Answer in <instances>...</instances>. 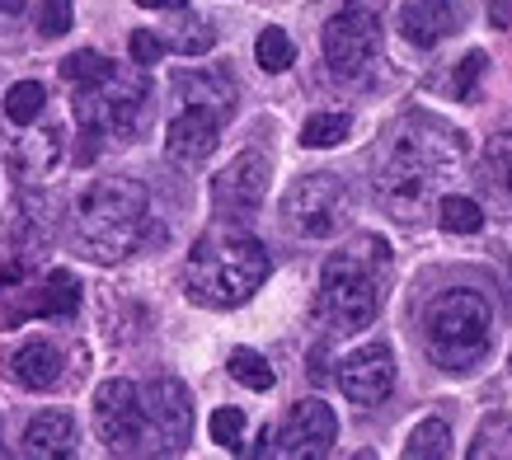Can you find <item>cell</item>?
Instances as JSON below:
<instances>
[{
	"label": "cell",
	"mask_w": 512,
	"mask_h": 460,
	"mask_svg": "<svg viewBox=\"0 0 512 460\" xmlns=\"http://www.w3.org/2000/svg\"><path fill=\"white\" fill-rule=\"evenodd\" d=\"M466 160V137L433 113H409L390 127L376 160V198L395 221H419Z\"/></svg>",
	"instance_id": "6da1fadb"
},
{
	"label": "cell",
	"mask_w": 512,
	"mask_h": 460,
	"mask_svg": "<svg viewBox=\"0 0 512 460\" xmlns=\"http://www.w3.org/2000/svg\"><path fill=\"white\" fill-rule=\"evenodd\" d=\"M268 268H273V259H268L264 240H254L249 230L217 226L193 245L184 282L198 306L231 310V306H245L249 296L264 287Z\"/></svg>",
	"instance_id": "7a4b0ae2"
},
{
	"label": "cell",
	"mask_w": 512,
	"mask_h": 460,
	"mask_svg": "<svg viewBox=\"0 0 512 460\" xmlns=\"http://www.w3.org/2000/svg\"><path fill=\"white\" fill-rule=\"evenodd\" d=\"M151 193L137 179H99L80 193L76 240L94 263H118L146 245Z\"/></svg>",
	"instance_id": "3957f363"
},
{
	"label": "cell",
	"mask_w": 512,
	"mask_h": 460,
	"mask_svg": "<svg viewBox=\"0 0 512 460\" xmlns=\"http://www.w3.org/2000/svg\"><path fill=\"white\" fill-rule=\"evenodd\" d=\"M386 268H390V249L376 235H362L357 245L334 254L325 263V273H320V315L343 334L367 329L376 320V310H381Z\"/></svg>",
	"instance_id": "277c9868"
},
{
	"label": "cell",
	"mask_w": 512,
	"mask_h": 460,
	"mask_svg": "<svg viewBox=\"0 0 512 460\" xmlns=\"http://www.w3.org/2000/svg\"><path fill=\"white\" fill-rule=\"evenodd\" d=\"M423 343L442 371L480 367L494 343V310L480 292H442L423 315Z\"/></svg>",
	"instance_id": "5b68a950"
},
{
	"label": "cell",
	"mask_w": 512,
	"mask_h": 460,
	"mask_svg": "<svg viewBox=\"0 0 512 460\" xmlns=\"http://www.w3.org/2000/svg\"><path fill=\"white\" fill-rule=\"evenodd\" d=\"M146 66H137V71H118L113 66L109 80H99V85H80L76 90V123H80V160L90 165L94 155H99V141L104 137H132L141 123V113H146V99H151V90H146V76H141Z\"/></svg>",
	"instance_id": "8992f818"
},
{
	"label": "cell",
	"mask_w": 512,
	"mask_h": 460,
	"mask_svg": "<svg viewBox=\"0 0 512 460\" xmlns=\"http://www.w3.org/2000/svg\"><path fill=\"white\" fill-rule=\"evenodd\" d=\"M381 15L386 0H343V10L325 24V66L343 85L367 80L381 57Z\"/></svg>",
	"instance_id": "52a82bcc"
},
{
	"label": "cell",
	"mask_w": 512,
	"mask_h": 460,
	"mask_svg": "<svg viewBox=\"0 0 512 460\" xmlns=\"http://www.w3.org/2000/svg\"><path fill=\"white\" fill-rule=\"evenodd\" d=\"M348 202L353 198H348V184H343L339 174H301L287 188V198H282V216H287V226L296 235L329 240L348 221Z\"/></svg>",
	"instance_id": "ba28073f"
},
{
	"label": "cell",
	"mask_w": 512,
	"mask_h": 460,
	"mask_svg": "<svg viewBox=\"0 0 512 460\" xmlns=\"http://www.w3.org/2000/svg\"><path fill=\"white\" fill-rule=\"evenodd\" d=\"M94 428L118 456H141L146 451V404L132 381H104L94 395Z\"/></svg>",
	"instance_id": "9c48e42d"
},
{
	"label": "cell",
	"mask_w": 512,
	"mask_h": 460,
	"mask_svg": "<svg viewBox=\"0 0 512 460\" xmlns=\"http://www.w3.org/2000/svg\"><path fill=\"white\" fill-rule=\"evenodd\" d=\"M146 404V451L156 456H179L193 442V399L179 381H151L141 390Z\"/></svg>",
	"instance_id": "30bf717a"
},
{
	"label": "cell",
	"mask_w": 512,
	"mask_h": 460,
	"mask_svg": "<svg viewBox=\"0 0 512 460\" xmlns=\"http://www.w3.org/2000/svg\"><path fill=\"white\" fill-rule=\"evenodd\" d=\"M268 198V160L259 151H245L240 160L221 169L212 179V202L226 221H249Z\"/></svg>",
	"instance_id": "8fae6325"
},
{
	"label": "cell",
	"mask_w": 512,
	"mask_h": 460,
	"mask_svg": "<svg viewBox=\"0 0 512 460\" xmlns=\"http://www.w3.org/2000/svg\"><path fill=\"white\" fill-rule=\"evenodd\" d=\"M334 437H339L334 409L320 404V399H301V404H292V414L282 418V428L273 432V456H296V460L325 456Z\"/></svg>",
	"instance_id": "7c38bea8"
},
{
	"label": "cell",
	"mask_w": 512,
	"mask_h": 460,
	"mask_svg": "<svg viewBox=\"0 0 512 460\" xmlns=\"http://www.w3.org/2000/svg\"><path fill=\"white\" fill-rule=\"evenodd\" d=\"M339 390L353 404H381L395 390V353L386 343H362L339 362Z\"/></svg>",
	"instance_id": "4fadbf2b"
},
{
	"label": "cell",
	"mask_w": 512,
	"mask_h": 460,
	"mask_svg": "<svg viewBox=\"0 0 512 460\" xmlns=\"http://www.w3.org/2000/svg\"><path fill=\"white\" fill-rule=\"evenodd\" d=\"M38 315H47V273H38L33 254L19 249L0 273V329H15Z\"/></svg>",
	"instance_id": "5bb4252c"
},
{
	"label": "cell",
	"mask_w": 512,
	"mask_h": 460,
	"mask_svg": "<svg viewBox=\"0 0 512 460\" xmlns=\"http://www.w3.org/2000/svg\"><path fill=\"white\" fill-rule=\"evenodd\" d=\"M461 19H466V0H404L400 5V33L414 47H437L461 29Z\"/></svg>",
	"instance_id": "9a60e30c"
},
{
	"label": "cell",
	"mask_w": 512,
	"mask_h": 460,
	"mask_svg": "<svg viewBox=\"0 0 512 460\" xmlns=\"http://www.w3.org/2000/svg\"><path fill=\"white\" fill-rule=\"evenodd\" d=\"M217 137H221V123L212 118V113H198V108H184L179 118L170 123V132H165V151H170L174 165H202L207 155L217 151Z\"/></svg>",
	"instance_id": "2e32d148"
},
{
	"label": "cell",
	"mask_w": 512,
	"mask_h": 460,
	"mask_svg": "<svg viewBox=\"0 0 512 460\" xmlns=\"http://www.w3.org/2000/svg\"><path fill=\"white\" fill-rule=\"evenodd\" d=\"M174 94L184 108H198V113H212L217 123H226L235 113V80L226 71H184L174 80Z\"/></svg>",
	"instance_id": "e0dca14e"
},
{
	"label": "cell",
	"mask_w": 512,
	"mask_h": 460,
	"mask_svg": "<svg viewBox=\"0 0 512 460\" xmlns=\"http://www.w3.org/2000/svg\"><path fill=\"white\" fill-rule=\"evenodd\" d=\"M475 179H480V193L489 198V207L498 216H512V132H503V137L484 146Z\"/></svg>",
	"instance_id": "ac0fdd59"
},
{
	"label": "cell",
	"mask_w": 512,
	"mask_h": 460,
	"mask_svg": "<svg viewBox=\"0 0 512 460\" xmlns=\"http://www.w3.org/2000/svg\"><path fill=\"white\" fill-rule=\"evenodd\" d=\"M24 451H29V456H43V460H66L76 451V423H71V414L47 409V414L29 418V428H24Z\"/></svg>",
	"instance_id": "d6986e66"
},
{
	"label": "cell",
	"mask_w": 512,
	"mask_h": 460,
	"mask_svg": "<svg viewBox=\"0 0 512 460\" xmlns=\"http://www.w3.org/2000/svg\"><path fill=\"white\" fill-rule=\"evenodd\" d=\"M10 371L24 390H52L62 381V353L52 343H24L15 357H10Z\"/></svg>",
	"instance_id": "ffe728a7"
},
{
	"label": "cell",
	"mask_w": 512,
	"mask_h": 460,
	"mask_svg": "<svg viewBox=\"0 0 512 460\" xmlns=\"http://www.w3.org/2000/svg\"><path fill=\"white\" fill-rule=\"evenodd\" d=\"M57 160H62V132L57 127H47L43 137L15 141V151H10V165H15L19 179H47L57 169Z\"/></svg>",
	"instance_id": "44dd1931"
},
{
	"label": "cell",
	"mask_w": 512,
	"mask_h": 460,
	"mask_svg": "<svg viewBox=\"0 0 512 460\" xmlns=\"http://www.w3.org/2000/svg\"><path fill=\"white\" fill-rule=\"evenodd\" d=\"M437 221L447 235H480L484 230V207L466 193H442L437 198Z\"/></svg>",
	"instance_id": "7402d4cb"
},
{
	"label": "cell",
	"mask_w": 512,
	"mask_h": 460,
	"mask_svg": "<svg viewBox=\"0 0 512 460\" xmlns=\"http://www.w3.org/2000/svg\"><path fill=\"white\" fill-rule=\"evenodd\" d=\"M43 108H47V90H43V80H19V85H10V94H5V118L19 127H29L43 118Z\"/></svg>",
	"instance_id": "603a6c76"
},
{
	"label": "cell",
	"mask_w": 512,
	"mask_h": 460,
	"mask_svg": "<svg viewBox=\"0 0 512 460\" xmlns=\"http://www.w3.org/2000/svg\"><path fill=\"white\" fill-rule=\"evenodd\" d=\"M348 132H353V118H348V113H315V118H306V127H301V146L329 151V146L348 141Z\"/></svg>",
	"instance_id": "cb8c5ba5"
},
{
	"label": "cell",
	"mask_w": 512,
	"mask_h": 460,
	"mask_svg": "<svg viewBox=\"0 0 512 460\" xmlns=\"http://www.w3.org/2000/svg\"><path fill=\"white\" fill-rule=\"evenodd\" d=\"M451 451V428L442 418H428L419 428L409 432V442H404V456L409 460H442Z\"/></svg>",
	"instance_id": "d4e9b609"
},
{
	"label": "cell",
	"mask_w": 512,
	"mask_h": 460,
	"mask_svg": "<svg viewBox=\"0 0 512 460\" xmlns=\"http://www.w3.org/2000/svg\"><path fill=\"white\" fill-rule=\"evenodd\" d=\"M254 57H259V66H264V71H273V76H278V71H287V66L296 62V43L282 29H264V33H259V43H254Z\"/></svg>",
	"instance_id": "484cf974"
},
{
	"label": "cell",
	"mask_w": 512,
	"mask_h": 460,
	"mask_svg": "<svg viewBox=\"0 0 512 460\" xmlns=\"http://www.w3.org/2000/svg\"><path fill=\"white\" fill-rule=\"evenodd\" d=\"M226 367H231V376L245 385V390H273V367H268L254 348H235Z\"/></svg>",
	"instance_id": "4316f807"
},
{
	"label": "cell",
	"mask_w": 512,
	"mask_h": 460,
	"mask_svg": "<svg viewBox=\"0 0 512 460\" xmlns=\"http://www.w3.org/2000/svg\"><path fill=\"white\" fill-rule=\"evenodd\" d=\"M109 71H113V62L109 57H99V52H71L62 62V76L71 80V85H99V80H109Z\"/></svg>",
	"instance_id": "83f0119b"
},
{
	"label": "cell",
	"mask_w": 512,
	"mask_h": 460,
	"mask_svg": "<svg viewBox=\"0 0 512 460\" xmlns=\"http://www.w3.org/2000/svg\"><path fill=\"white\" fill-rule=\"evenodd\" d=\"M207 432H212V442H217L221 451H240V442H245V414H240V409H217L212 423H207Z\"/></svg>",
	"instance_id": "f1b7e54d"
},
{
	"label": "cell",
	"mask_w": 512,
	"mask_h": 460,
	"mask_svg": "<svg viewBox=\"0 0 512 460\" xmlns=\"http://www.w3.org/2000/svg\"><path fill=\"white\" fill-rule=\"evenodd\" d=\"M484 66H489V57H484V52H466V57L456 62L451 94H456V99H470V94H475V85H480V76H484Z\"/></svg>",
	"instance_id": "f546056e"
},
{
	"label": "cell",
	"mask_w": 512,
	"mask_h": 460,
	"mask_svg": "<svg viewBox=\"0 0 512 460\" xmlns=\"http://www.w3.org/2000/svg\"><path fill=\"white\" fill-rule=\"evenodd\" d=\"M38 33H43V38L71 33V0H43V5H38Z\"/></svg>",
	"instance_id": "4dcf8cb0"
},
{
	"label": "cell",
	"mask_w": 512,
	"mask_h": 460,
	"mask_svg": "<svg viewBox=\"0 0 512 460\" xmlns=\"http://www.w3.org/2000/svg\"><path fill=\"white\" fill-rule=\"evenodd\" d=\"M217 43V33H212V24H202V19H193V24H184V33L174 38V52H184V57H202L207 47Z\"/></svg>",
	"instance_id": "1f68e13d"
},
{
	"label": "cell",
	"mask_w": 512,
	"mask_h": 460,
	"mask_svg": "<svg viewBox=\"0 0 512 460\" xmlns=\"http://www.w3.org/2000/svg\"><path fill=\"white\" fill-rule=\"evenodd\" d=\"M165 47H170L165 38H156L151 29H137V33H132V62H137V66H156L160 57H165Z\"/></svg>",
	"instance_id": "d6a6232c"
},
{
	"label": "cell",
	"mask_w": 512,
	"mask_h": 460,
	"mask_svg": "<svg viewBox=\"0 0 512 460\" xmlns=\"http://www.w3.org/2000/svg\"><path fill=\"white\" fill-rule=\"evenodd\" d=\"M494 24L498 29H508L512 24V0H494Z\"/></svg>",
	"instance_id": "836d02e7"
},
{
	"label": "cell",
	"mask_w": 512,
	"mask_h": 460,
	"mask_svg": "<svg viewBox=\"0 0 512 460\" xmlns=\"http://www.w3.org/2000/svg\"><path fill=\"white\" fill-rule=\"evenodd\" d=\"M141 10H184L188 0H137Z\"/></svg>",
	"instance_id": "e575fe53"
},
{
	"label": "cell",
	"mask_w": 512,
	"mask_h": 460,
	"mask_svg": "<svg viewBox=\"0 0 512 460\" xmlns=\"http://www.w3.org/2000/svg\"><path fill=\"white\" fill-rule=\"evenodd\" d=\"M24 10V0H0V15H19Z\"/></svg>",
	"instance_id": "d590c367"
},
{
	"label": "cell",
	"mask_w": 512,
	"mask_h": 460,
	"mask_svg": "<svg viewBox=\"0 0 512 460\" xmlns=\"http://www.w3.org/2000/svg\"><path fill=\"white\" fill-rule=\"evenodd\" d=\"M0 456H5V423H0Z\"/></svg>",
	"instance_id": "8d00e7d4"
}]
</instances>
